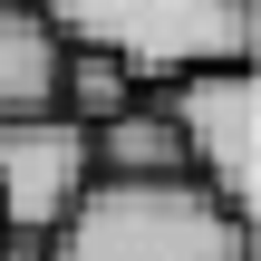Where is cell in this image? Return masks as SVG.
Wrapping results in <instances>:
<instances>
[{"label":"cell","instance_id":"obj_1","mask_svg":"<svg viewBox=\"0 0 261 261\" xmlns=\"http://www.w3.org/2000/svg\"><path fill=\"white\" fill-rule=\"evenodd\" d=\"M48 261H252V213H232L203 174H87Z\"/></svg>","mask_w":261,"mask_h":261},{"label":"cell","instance_id":"obj_2","mask_svg":"<svg viewBox=\"0 0 261 261\" xmlns=\"http://www.w3.org/2000/svg\"><path fill=\"white\" fill-rule=\"evenodd\" d=\"M68 48H107L126 77L165 87L184 68L261 58V0H39Z\"/></svg>","mask_w":261,"mask_h":261},{"label":"cell","instance_id":"obj_3","mask_svg":"<svg viewBox=\"0 0 261 261\" xmlns=\"http://www.w3.org/2000/svg\"><path fill=\"white\" fill-rule=\"evenodd\" d=\"M165 116H174V136H184V165H194L232 213H252V194H261V77H252V58L165 77Z\"/></svg>","mask_w":261,"mask_h":261},{"label":"cell","instance_id":"obj_4","mask_svg":"<svg viewBox=\"0 0 261 261\" xmlns=\"http://www.w3.org/2000/svg\"><path fill=\"white\" fill-rule=\"evenodd\" d=\"M97 155H87V116L39 107V116H0V232H58V213L87 194Z\"/></svg>","mask_w":261,"mask_h":261},{"label":"cell","instance_id":"obj_5","mask_svg":"<svg viewBox=\"0 0 261 261\" xmlns=\"http://www.w3.org/2000/svg\"><path fill=\"white\" fill-rule=\"evenodd\" d=\"M58 77H68V39L39 0H0V116H39L58 107Z\"/></svg>","mask_w":261,"mask_h":261},{"label":"cell","instance_id":"obj_6","mask_svg":"<svg viewBox=\"0 0 261 261\" xmlns=\"http://www.w3.org/2000/svg\"><path fill=\"white\" fill-rule=\"evenodd\" d=\"M87 155H97V174H194V165H184V136H174V116H165V97L107 107V116L87 126Z\"/></svg>","mask_w":261,"mask_h":261},{"label":"cell","instance_id":"obj_7","mask_svg":"<svg viewBox=\"0 0 261 261\" xmlns=\"http://www.w3.org/2000/svg\"><path fill=\"white\" fill-rule=\"evenodd\" d=\"M0 261H48V242L39 232H0Z\"/></svg>","mask_w":261,"mask_h":261}]
</instances>
